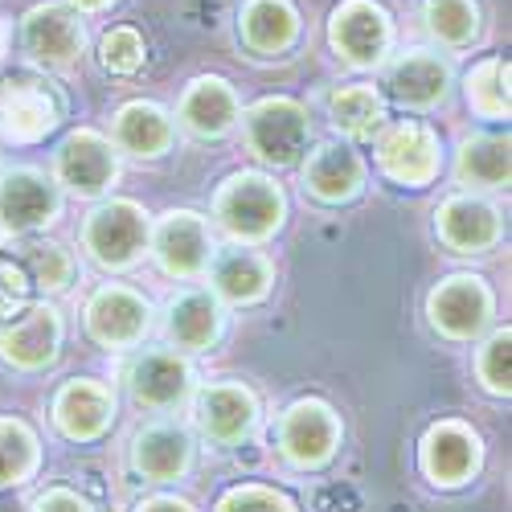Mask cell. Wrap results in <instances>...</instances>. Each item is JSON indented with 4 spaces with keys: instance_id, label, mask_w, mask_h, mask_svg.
<instances>
[{
    "instance_id": "obj_1",
    "label": "cell",
    "mask_w": 512,
    "mask_h": 512,
    "mask_svg": "<svg viewBox=\"0 0 512 512\" xmlns=\"http://www.w3.org/2000/svg\"><path fill=\"white\" fill-rule=\"evenodd\" d=\"M218 218L242 242H263L283 222V193L263 173H234L218 193Z\"/></svg>"
},
{
    "instance_id": "obj_2",
    "label": "cell",
    "mask_w": 512,
    "mask_h": 512,
    "mask_svg": "<svg viewBox=\"0 0 512 512\" xmlns=\"http://www.w3.org/2000/svg\"><path fill=\"white\" fill-rule=\"evenodd\" d=\"M246 140L259 160L287 168L308 148V115L295 99H263L246 115Z\"/></svg>"
},
{
    "instance_id": "obj_3",
    "label": "cell",
    "mask_w": 512,
    "mask_h": 512,
    "mask_svg": "<svg viewBox=\"0 0 512 512\" xmlns=\"http://www.w3.org/2000/svg\"><path fill=\"white\" fill-rule=\"evenodd\" d=\"M144 242H148V218L132 201L99 205L87 218V250L95 254V263H103L111 271L132 267L140 259Z\"/></svg>"
},
{
    "instance_id": "obj_4",
    "label": "cell",
    "mask_w": 512,
    "mask_h": 512,
    "mask_svg": "<svg viewBox=\"0 0 512 512\" xmlns=\"http://www.w3.org/2000/svg\"><path fill=\"white\" fill-rule=\"evenodd\" d=\"M377 164L381 173L398 185H431L439 173V136L422 123H394L377 140Z\"/></svg>"
},
{
    "instance_id": "obj_5",
    "label": "cell",
    "mask_w": 512,
    "mask_h": 512,
    "mask_svg": "<svg viewBox=\"0 0 512 512\" xmlns=\"http://www.w3.org/2000/svg\"><path fill=\"white\" fill-rule=\"evenodd\" d=\"M340 443V422L332 414V406L304 398L283 414L279 426V447L295 467H320Z\"/></svg>"
},
{
    "instance_id": "obj_6",
    "label": "cell",
    "mask_w": 512,
    "mask_h": 512,
    "mask_svg": "<svg viewBox=\"0 0 512 512\" xmlns=\"http://www.w3.org/2000/svg\"><path fill=\"white\" fill-rule=\"evenodd\" d=\"M332 46L336 54L353 62V66H373L381 62L390 46V17L373 0H345L336 13H332Z\"/></svg>"
},
{
    "instance_id": "obj_7",
    "label": "cell",
    "mask_w": 512,
    "mask_h": 512,
    "mask_svg": "<svg viewBox=\"0 0 512 512\" xmlns=\"http://www.w3.org/2000/svg\"><path fill=\"white\" fill-rule=\"evenodd\" d=\"M148 300L127 287H99L87 304V328L107 349H132L148 332Z\"/></svg>"
},
{
    "instance_id": "obj_8",
    "label": "cell",
    "mask_w": 512,
    "mask_h": 512,
    "mask_svg": "<svg viewBox=\"0 0 512 512\" xmlns=\"http://www.w3.org/2000/svg\"><path fill=\"white\" fill-rule=\"evenodd\" d=\"M62 119L58 99L41 87L29 74H13L0 82V123L13 140H41L54 132V123Z\"/></svg>"
},
{
    "instance_id": "obj_9",
    "label": "cell",
    "mask_w": 512,
    "mask_h": 512,
    "mask_svg": "<svg viewBox=\"0 0 512 512\" xmlns=\"http://www.w3.org/2000/svg\"><path fill=\"white\" fill-rule=\"evenodd\" d=\"M58 213V193L54 185L33 173V168H17V173L0 177V230L9 234H33Z\"/></svg>"
},
{
    "instance_id": "obj_10",
    "label": "cell",
    "mask_w": 512,
    "mask_h": 512,
    "mask_svg": "<svg viewBox=\"0 0 512 512\" xmlns=\"http://www.w3.org/2000/svg\"><path fill=\"white\" fill-rule=\"evenodd\" d=\"M488 316H492V295L472 275H451L447 283H439L431 291V320L439 332H447L455 340L476 336L488 324Z\"/></svg>"
},
{
    "instance_id": "obj_11",
    "label": "cell",
    "mask_w": 512,
    "mask_h": 512,
    "mask_svg": "<svg viewBox=\"0 0 512 512\" xmlns=\"http://www.w3.org/2000/svg\"><path fill=\"white\" fill-rule=\"evenodd\" d=\"M156 259L168 275H201L213 259V238H209V226L197 218V213L181 209V213H168V218L156 226Z\"/></svg>"
},
{
    "instance_id": "obj_12",
    "label": "cell",
    "mask_w": 512,
    "mask_h": 512,
    "mask_svg": "<svg viewBox=\"0 0 512 512\" xmlns=\"http://www.w3.org/2000/svg\"><path fill=\"white\" fill-rule=\"evenodd\" d=\"M119 173L115 152L99 132H74L58 148V181L78 197H99Z\"/></svg>"
},
{
    "instance_id": "obj_13",
    "label": "cell",
    "mask_w": 512,
    "mask_h": 512,
    "mask_svg": "<svg viewBox=\"0 0 512 512\" xmlns=\"http://www.w3.org/2000/svg\"><path fill=\"white\" fill-rule=\"evenodd\" d=\"M25 46L37 62L46 66H70L78 54H82V41H87V33H82V21L62 9V5H37L25 13Z\"/></svg>"
},
{
    "instance_id": "obj_14",
    "label": "cell",
    "mask_w": 512,
    "mask_h": 512,
    "mask_svg": "<svg viewBox=\"0 0 512 512\" xmlns=\"http://www.w3.org/2000/svg\"><path fill=\"white\" fill-rule=\"evenodd\" d=\"M476 463H480V443H476V435L467 431V426L439 422V426L426 431V439H422V472L431 476L435 484H443V488L463 484L467 476L476 472Z\"/></svg>"
},
{
    "instance_id": "obj_15",
    "label": "cell",
    "mask_w": 512,
    "mask_h": 512,
    "mask_svg": "<svg viewBox=\"0 0 512 512\" xmlns=\"http://www.w3.org/2000/svg\"><path fill=\"white\" fill-rule=\"evenodd\" d=\"M62 345V320L54 308H29L13 328L0 332V357L13 361L17 369H41L58 357Z\"/></svg>"
},
{
    "instance_id": "obj_16",
    "label": "cell",
    "mask_w": 512,
    "mask_h": 512,
    "mask_svg": "<svg viewBox=\"0 0 512 512\" xmlns=\"http://www.w3.org/2000/svg\"><path fill=\"white\" fill-rule=\"evenodd\" d=\"M123 381L140 406L168 410L189 394V365L177 353H144L127 365Z\"/></svg>"
},
{
    "instance_id": "obj_17",
    "label": "cell",
    "mask_w": 512,
    "mask_h": 512,
    "mask_svg": "<svg viewBox=\"0 0 512 512\" xmlns=\"http://www.w3.org/2000/svg\"><path fill=\"white\" fill-rule=\"evenodd\" d=\"M386 87L406 107H435L451 87V66L431 50H410L390 66Z\"/></svg>"
},
{
    "instance_id": "obj_18",
    "label": "cell",
    "mask_w": 512,
    "mask_h": 512,
    "mask_svg": "<svg viewBox=\"0 0 512 512\" xmlns=\"http://www.w3.org/2000/svg\"><path fill=\"white\" fill-rule=\"evenodd\" d=\"M439 238L459 254H480L500 238V218L480 197H451L439 209Z\"/></svg>"
},
{
    "instance_id": "obj_19",
    "label": "cell",
    "mask_w": 512,
    "mask_h": 512,
    "mask_svg": "<svg viewBox=\"0 0 512 512\" xmlns=\"http://www.w3.org/2000/svg\"><path fill=\"white\" fill-rule=\"evenodd\" d=\"M115 414L111 394L99 381H70L54 398V422L62 426L66 439H99Z\"/></svg>"
},
{
    "instance_id": "obj_20",
    "label": "cell",
    "mask_w": 512,
    "mask_h": 512,
    "mask_svg": "<svg viewBox=\"0 0 512 512\" xmlns=\"http://www.w3.org/2000/svg\"><path fill=\"white\" fill-rule=\"evenodd\" d=\"M254 418H259V406L242 386H209L197 398V422L213 443H238Z\"/></svg>"
},
{
    "instance_id": "obj_21",
    "label": "cell",
    "mask_w": 512,
    "mask_h": 512,
    "mask_svg": "<svg viewBox=\"0 0 512 512\" xmlns=\"http://www.w3.org/2000/svg\"><path fill=\"white\" fill-rule=\"evenodd\" d=\"M238 119V95L226 78H197L181 99V123L197 136H226Z\"/></svg>"
},
{
    "instance_id": "obj_22",
    "label": "cell",
    "mask_w": 512,
    "mask_h": 512,
    "mask_svg": "<svg viewBox=\"0 0 512 512\" xmlns=\"http://www.w3.org/2000/svg\"><path fill=\"white\" fill-rule=\"evenodd\" d=\"M361 181H365V164L345 144H324L304 164V185L320 201H349L361 189Z\"/></svg>"
},
{
    "instance_id": "obj_23",
    "label": "cell",
    "mask_w": 512,
    "mask_h": 512,
    "mask_svg": "<svg viewBox=\"0 0 512 512\" xmlns=\"http://www.w3.org/2000/svg\"><path fill=\"white\" fill-rule=\"evenodd\" d=\"M132 459H136V472L148 480H177L193 459V443L181 426L160 422V426H148V431L136 439Z\"/></svg>"
},
{
    "instance_id": "obj_24",
    "label": "cell",
    "mask_w": 512,
    "mask_h": 512,
    "mask_svg": "<svg viewBox=\"0 0 512 512\" xmlns=\"http://www.w3.org/2000/svg\"><path fill=\"white\" fill-rule=\"evenodd\" d=\"M115 144L132 156H160L173 144V119L156 103H127L115 115Z\"/></svg>"
},
{
    "instance_id": "obj_25",
    "label": "cell",
    "mask_w": 512,
    "mask_h": 512,
    "mask_svg": "<svg viewBox=\"0 0 512 512\" xmlns=\"http://www.w3.org/2000/svg\"><path fill=\"white\" fill-rule=\"evenodd\" d=\"M295 33H300V17L287 0H246L242 9V37L250 50L259 54H283Z\"/></svg>"
},
{
    "instance_id": "obj_26",
    "label": "cell",
    "mask_w": 512,
    "mask_h": 512,
    "mask_svg": "<svg viewBox=\"0 0 512 512\" xmlns=\"http://www.w3.org/2000/svg\"><path fill=\"white\" fill-rule=\"evenodd\" d=\"M222 332V308L209 291H185L168 308V336L181 349H205Z\"/></svg>"
},
{
    "instance_id": "obj_27",
    "label": "cell",
    "mask_w": 512,
    "mask_h": 512,
    "mask_svg": "<svg viewBox=\"0 0 512 512\" xmlns=\"http://www.w3.org/2000/svg\"><path fill=\"white\" fill-rule=\"evenodd\" d=\"M213 287L218 295H226L230 304H254L263 300L267 287H271V267L267 259L250 250H222L213 259Z\"/></svg>"
},
{
    "instance_id": "obj_28",
    "label": "cell",
    "mask_w": 512,
    "mask_h": 512,
    "mask_svg": "<svg viewBox=\"0 0 512 512\" xmlns=\"http://www.w3.org/2000/svg\"><path fill=\"white\" fill-rule=\"evenodd\" d=\"M328 115L332 123L340 127L345 136H373L381 119H386V107H381V95L365 82H353V87H340L332 99H328Z\"/></svg>"
},
{
    "instance_id": "obj_29",
    "label": "cell",
    "mask_w": 512,
    "mask_h": 512,
    "mask_svg": "<svg viewBox=\"0 0 512 512\" xmlns=\"http://www.w3.org/2000/svg\"><path fill=\"white\" fill-rule=\"evenodd\" d=\"M459 181L500 189L508 185V136H476L459 148Z\"/></svg>"
},
{
    "instance_id": "obj_30",
    "label": "cell",
    "mask_w": 512,
    "mask_h": 512,
    "mask_svg": "<svg viewBox=\"0 0 512 512\" xmlns=\"http://www.w3.org/2000/svg\"><path fill=\"white\" fill-rule=\"evenodd\" d=\"M422 13H426L431 33L439 41H447V46H463V41H472L476 29H480L476 0H426Z\"/></svg>"
},
{
    "instance_id": "obj_31",
    "label": "cell",
    "mask_w": 512,
    "mask_h": 512,
    "mask_svg": "<svg viewBox=\"0 0 512 512\" xmlns=\"http://www.w3.org/2000/svg\"><path fill=\"white\" fill-rule=\"evenodd\" d=\"M17 263L25 267L29 283L46 287V291H62L74 279V259H70V250L58 246V242H29Z\"/></svg>"
},
{
    "instance_id": "obj_32",
    "label": "cell",
    "mask_w": 512,
    "mask_h": 512,
    "mask_svg": "<svg viewBox=\"0 0 512 512\" xmlns=\"http://www.w3.org/2000/svg\"><path fill=\"white\" fill-rule=\"evenodd\" d=\"M467 103H472L484 119H504L508 115V62L488 58L484 66L467 78Z\"/></svg>"
},
{
    "instance_id": "obj_33",
    "label": "cell",
    "mask_w": 512,
    "mask_h": 512,
    "mask_svg": "<svg viewBox=\"0 0 512 512\" xmlns=\"http://www.w3.org/2000/svg\"><path fill=\"white\" fill-rule=\"evenodd\" d=\"M37 463V439L25 422L0 418V484H21Z\"/></svg>"
},
{
    "instance_id": "obj_34",
    "label": "cell",
    "mask_w": 512,
    "mask_h": 512,
    "mask_svg": "<svg viewBox=\"0 0 512 512\" xmlns=\"http://www.w3.org/2000/svg\"><path fill=\"white\" fill-rule=\"evenodd\" d=\"M512 332L508 328H500V332H492L488 336V345L480 349V381L492 390V394H508V386H512Z\"/></svg>"
},
{
    "instance_id": "obj_35",
    "label": "cell",
    "mask_w": 512,
    "mask_h": 512,
    "mask_svg": "<svg viewBox=\"0 0 512 512\" xmlns=\"http://www.w3.org/2000/svg\"><path fill=\"white\" fill-rule=\"evenodd\" d=\"M99 58H103V66H107L111 74H132V70L144 66V41H140L136 29L119 25V29H111V33L103 37Z\"/></svg>"
},
{
    "instance_id": "obj_36",
    "label": "cell",
    "mask_w": 512,
    "mask_h": 512,
    "mask_svg": "<svg viewBox=\"0 0 512 512\" xmlns=\"http://www.w3.org/2000/svg\"><path fill=\"white\" fill-rule=\"evenodd\" d=\"M29 275L17 259H9V254H0V320L9 316H21L25 304H29Z\"/></svg>"
},
{
    "instance_id": "obj_37",
    "label": "cell",
    "mask_w": 512,
    "mask_h": 512,
    "mask_svg": "<svg viewBox=\"0 0 512 512\" xmlns=\"http://www.w3.org/2000/svg\"><path fill=\"white\" fill-rule=\"evenodd\" d=\"M218 512H295L279 492H267V488H234Z\"/></svg>"
},
{
    "instance_id": "obj_38",
    "label": "cell",
    "mask_w": 512,
    "mask_h": 512,
    "mask_svg": "<svg viewBox=\"0 0 512 512\" xmlns=\"http://www.w3.org/2000/svg\"><path fill=\"white\" fill-rule=\"evenodd\" d=\"M33 512H91V508H87V500H78L74 492L54 488V492H46V496L33 504Z\"/></svg>"
},
{
    "instance_id": "obj_39",
    "label": "cell",
    "mask_w": 512,
    "mask_h": 512,
    "mask_svg": "<svg viewBox=\"0 0 512 512\" xmlns=\"http://www.w3.org/2000/svg\"><path fill=\"white\" fill-rule=\"evenodd\" d=\"M140 512H193L185 500H148L140 504Z\"/></svg>"
},
{
    "instance_id": "obj_40",
    "label": "cell",
    "mask_w": 512,
    "mask_h": 512,
    "mask_svg": "<svg viewBox=\"0 0 512 512\" xmlns=\"http://www.w3.org/2000/svg\"><path fill=\"white\" fill-rule=\"evenodd\" d=\"M5 54H9V21L0 17V58H5Z\"/></svg>"
},
{
    "instance_id": "obj_41",
    "label": "cell",
    "mask_w": 512,
    "mask_h": 512,
    "mask_svg": "<svg viewBox=\"0 0 512 512\" xmlns=\"http://www.w3.org/2000/svg\"><path fill=\"white\" fill-rule=\"evenodd\" d=\"M70 5H78V9H103V5H111V0H70Z\"/></svg>"
}]
</instances>
